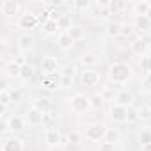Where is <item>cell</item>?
<instances>
[{
    "label": "cell",
    "instance_id": "33",
    "mask_svg": "<svg viewBox=\"0 0 151 151\" xmlns=\"http://www.w3.org/2000/svg\"><path fill=\"white\" fill-rule=\"evenodd\" d=\"M66 140L69 142V144H80V140H82V133H78V132H69L68 133V137H66Z\"/></svg>",
    "mask_w": 151,
    "mask_h": 151
},
{
    "label": "cell",
    "instance_id": "26",
    "mask_svg": "<svg viewBox=\"0 0 151 151\" xmlns=\"http://www.w3.org/2000/svg\"><path fill=\"white\" fill-rule=\"evenodd\" d=\"M71 7L75 11H80V13H86L93 7V2L91 0H75V2H71Z\"/></svg>",
    "mask_w": 151,
    "mask_h": 151
},
{
    "label": "cell",
    "instance_id": "3",
    "mask_svg": "<svg viewBox=\"0 0 151 151\" xmlns=\"http://www.w3.org/2000/svg\"><path fill=\"white\" fill-rule=\"evenodd\" d=\"M107 124L105 123H93L86 128V140L89 142H100V140H105V135H107Z\"/></svg>",
    "mask_w": 151,
    "mask_h": 151
},
{
    "label": "cell",
    "instance_id": "38",
    "mask_svg": "<svg viewBox=\"0 0 151 151\" xmlns=\"http://www.w3.org/2000/svg\"><path fill=\"white\" fill-rule=\"evenodd\" d=\"M75 71H77V66H75V64H68L62 69V77H73Z\"/></svg>",
    "mask_w": 151,
    "mask_h": 151
},
{
    "label": "cell",
    "instance_id": "35",
    "mask_svg": "<svg viewBox=\"0 0 151 151\" xmlns=\"http://www.w3.org/2000/svg\"><path fill=\"white\" fill-rule=\"evenodd\" d=\"M140 119V112L135 109V107H130L128 109V123H135Z\"/></svg>",
    "mask_w": 151,
    "mask_h": 151
},
{
    "label": "cell",
    "instance_id": "9",
    "mask_svg": "<svg viewBox=\"0 0 151 151\" xmlns=\"http://www.w3.org/2000/svg\"><path fill=\"white\" fill-rule=\"evenodd\" d=\"M2 151H25V144L20 137H6L2 140Z\"/></svg>",
    "mask_w": 151,
    "mask_h": 151
},
{
    "label": "cell",
    "instance_id": "40",
    "mask_svg": "<svg viewBox=\"0 0 151 151\" xmlns=\"http://www.w3.org/2000/svg\"><path fill=\"white\" fill-rule=\"evenodd\" d=\"M133 23H123V36L124 37H128V36H132L133 34Z\"/></svg>",
    "mask_w": 151,
    "mask_h": 151
},
{
    "label": "cell",
    "instance_id": "23",
    "mask_svg": "<svg viewBox=\"0 0 151 151\" xmlns=\"http://www.w3.org/2000/svg\"><path fill=\"white\" fill-rule=\"evenodd\" d=\"M57 25H59V32H69V30L73 29L71 16H69V14H60L59 20H57Z\"/></svg>",
    "mask_w": 151,
    "mask_h": 151
},
{
    "label": "cell",
    "instance_id": "37",
    "mask_svg": "<svg viewBox=\"0 0 151 151\" xmlns=\"http://www.w3.org/2000/svg\"><path fill=\"white\" fill-rule=\"evenodd\" d=\"M139 142L140 144H149L151 142V132L149 130H142L139 133Z\"/></svg>",
    "mask_w": 151,
    "mask_h": 151
},
{
    "label": "cell",
    "instance_id": "30",
    "mask_svg": "<svg viewBox=\"0 0 151 151\" xmlns=\"http://www.w3.org/2000/svg\"><path fill=\"white\" fill-rule=\"evenodd\" d=\"M105 140L107 142H112V144H117L121 140V133L117 128H109L107 130V135H105Z\"/></svg>",
    "mask_w": 151,
    "mask_h": 151
},
{
    "label": "cell",
    "instance_id": "36",
    "mask_svg": "<svg viewBox=\"0 0 151 151\" xmlns=\"http://www.w3.org/2000/svg\"><path fill=\"white\" fill-rule=\"evenodd\" d=\"M91 105H93V109H96V110H100V109H101V105H103V98L100 96V93L91 96Z\"/></svg>",
    "mask_w": 151,
    "mask_h": 151
},
{
    "label": "cell",
    "instance_id": "43",
    "mask_svg": "<svg viewBox=\"0 0 151 151\" xmlns=\"http://www.w3.org/2000/svg\"><path fill=\"white\" fill-rule=\"evenodd\" d=\"M11 96H13V100L16 101V100L20 98V93H18V91H11Z\"/></svg>",
    "mask_w": 151,
    "mask_h": 151
},
{
    "label": "cell",
    "instance_id": "17",
    "mask_svg": "<svg viewBox=\"0 0 151 151\" xmlns=\"http://www.w3.org/2000/svg\"><path fill=\"white\" fill-rule=\"evenodd\" d=\"M43 117H45V114H41L34 107H30L27 110V114H25V119H27V124L29 126H41L43 124Z\"/></svg>",
    "mask_w": 151,
    "mask_h": 151
},
{
    "label": "cell",
    "instance_id": "48",
    "mask_svg": "<svg viewBox=\"0 0 151 151\" xmlns=\"http://www.w3.org/2000/svg\"><path fill=\"white\" fill-rule=\"evenodd\" d=\"M146 16H147V18H149V20H151V11H149V13H147V14H146Z\"/></svg>",
    "mask_w": 151,
    "mask_h": 151
},
{
    "label": "cell",
    "instance_id": "13",
    "mask_svg": "<svg viewBox=\"0 0 151 151\" xmlns=\"http://www.w3.org/2000/svg\"><path fill=\"white\" fill-rule=\"evenodd\" d=\"M34 45H36V39H34V36H30V34H22V36H18V39H16V46H18V50L23 52V53L32 52Z\"/></svg>",
    "mask_w": 151,
    "mask_h": 151
},
{
    "label": "cell",
    "instance_id": "1",
    "mask_svg": "<svg viewBox=\"0 0 151 151\" xmlns=\"http://www.w3.org/2000/svg\"><path fill=\"white\" fill-rule=\"evenodd\" d=\"M107 77H109V80L112 84L124 86L133 78V68H132V64H128L124 60H116V62H112L109 66Z\"/></svg>",
    "mask_w": 151,
    "mask_h": 151
},
{
    "label": "cell",
    "instance_id": "14",
    "mask_svg": "<svg viewBox=\"0 0 151 151\" xmlns=\"http://www.w3.org/2000/svg\"><path fill=\"white\" fill-rule=\"evenodd\" d=\"M45 142L50 146V147H55V146H60V142H62V135H60V132L57 130V128H46L45 130Z\"/></svg>",
    "mask_w": 151,
    "mask_h": 151
},
{
    "label": "cell",
    "instance_id": "41",
    "mask_svg": "<svg viewBox=\"0 0 151 151\" xmlns=\"http://www.w3.org/2000/svg\"><path fill=\"white\" fill-rule=\"evenodd\" d=\"M60 86L62 87H71V77H60Z\"/></svg>",
    "mask_w": 151,
    "mask_h": 151
},
{
    "label": "cell",
    "instance_id": "28",
    "mask_svg": "<svg viewBox=\"0 0 151 151\" xmlns=\"http://www.w3.org/2000/svg\"><path fill=\"white\" fill-rule=\"evenodd\" d=\"M13 101H14V100H13V96H11V91H9L7 87L2 89V93H0V105H2V109H9Z\"/></svg>",
    "mask_w": 151,
    "mask_h": 151
},
{
    "label": "cell",
    "instance_id": "19",
    "mask_svg": "<svg viewBox=\"0 0 151 151\" xmlns=\"http://www.w3.org/2000/svg\"><path fill=\"white\" fill-rule=\"evenodd\" d=\"M133 29L139 32H147V30H151V20L147 16H135L133 18Z\"/></svg>",
    "mask_w": 151,
    "mask_h": 151
},
{
    "label": "cell",
    "instance_id": "27",
    "mask_svg": "<svg viewBox=\"0 0 151 151\" xmlns=\"http://www.w3.org/2000/svg\"><path fill=\"white\" fill-rule=\"evenodd\" d=\"M126 9V2L124 0H110V4H109V13L112 14H117L121 11Z\"/></svg>",
    "mask_w": 151,
    "mask_h": 151
},
{
    "label": "cell",
    "instance_id": "4",
    "mask_svg": "<svg viewBox=\"0 0 151 151\" xmlns=\"http://www.w3.org/2000/svg\"><path fill=\"white\" fill-rule=\"evenodd\" d=\"M16 25H18V29L27 30V34H29L30 30L37 29L41 23H39V16H37V14H34L32 11H25V13H22V14L18 16Z\"/></svg>",
    "mask_w": 151,
    "mask_h": 151
},
{
    "label": "cell",
    "instance_id": "18",
    "mask_svg": "<svg viewBox=\"0 0 151 151\" xmlns=\"http://www.w3.org/2000/svg\"><path fill=\"white\" fill-rule=\"evenodd\" d=\"M32 107H34V109H37L41 114H50L53 105H52V100H50V98L43 96V98H36V100L32 101Z\"/></svg>",
    "mask_w": 151,
    "mask_h": 151
},
{
    "label": "cell",
    "instance_id": "6",
    "mask_svg": "<svg viewBox=\"0 0 151 151\" xmlns=\"http://www.w3.org/2000/svg\"><path fill=\"white\" fill-rule=\"evenodd\" d=\"M20 11H22V4L16 2V0H4L0 2V13H2L6 18H11V16H20Z\"/></svg>",
    "mask_w": 151,
    "mask_h": 151
},
{
    "label": "cell",
    "instance_id": "47",
    "mask_svg": "<svg viewBox=\"0 0 151 151\" xmlns=\"http://www.w3.org/2000/svg\"><path fill=\"white\" fill-rule=\"evenodd\" d=\"M147 110H149V114H151V98L147 100Z\"/></svg>",
    "mask_w": 151,
    "mask_h": 151
},
{
    "label": "cell",
    "instance_id": "31",
    "mask_svg": "<svg viewBox=\"0 0 151 151\" xmlns=\"http://www.w3.org/2000/svg\"><path fill=\"white\" fill-rule=\"evenodd\" d=\"M139 66H140V69H142L146 75H149V73H151V53H147V55L140 57Z\"/></svg>",
    "mask_w": 151,
    "mask_h": 151
},
{
    "label": "cell",
    "instance_id": "45",
    "mask_svg": "<svg viewBox=\"0 0 151 151\" xmlns=\"http://www.w3.org/2000/svg\"><path fill=\"white\" fill-rule=\"evenodd\" d=\"M146 84H147V86H151V73H149V75H146Z\"/></svg>",
    "mask_w": 151,
    "mask_h": 151
},
{
    "label": "cell",
    "instance_id": "34",
    "mask_svg": "<svg viewBox=\"0 0 151 151\" xmlns=\"http://www.w3.org/2000/svg\"><path fill=\"white\" fill-rule=\"evenodd\" d=\"M100 96H101L103 100H114V98H116V93H114L112 87H103V89L100 91Z\"/></svg>",
    "mask_w": 151,
    "mask_h": 151
},
{
    "label": "cell",
    "instance_id": "29",
    "mask_svg": "<svg viewBox=\"0 0 151 151\" xmlns=\"http://www.w3.org/2000/svg\"><path fill=\"white\" fill-rule=\"evenodd\" d=\"M68 34H69V37H71L73 41H82V39L86 37V30H84L80 25H73V29H71Z\"/></svg>",
    "mask_w": 151,
    "mask_h": 151
},
{
    "label": "cell",
    "instance_id": "16",
    "mask_svg": "<svg viewBox=\"0 0 151 151\" xmlns=\"http://www.w3.org/2000/svg\"><path fill=\"white\" fill-rule=\"evenodd\" d=\"M149 11H151V2H149V0H137V2L132 4L133 18L135 16H146Z\"/></svg>",
    "mask_w": 151,
    "mask_h": 151
},
{
    "label": "cell",
    "instance_id": "7",
    "mask_svg": "<svg viewBox=\"0 0 151 151\" xmlns=\"http://www.w3.org/2000/svg\"><path fill=\"white\" fill-rule=\"evenodd\" d=\"M39 68H41V73H43V75H53V73H57V69H59V62H57L55 57L45 55V57L39 60Z\"/></svg>",
    "mask_w": 151,
    "mask_h": 151
},
{
    "label": "cell",
    "instance_id": "12",
    "mask_svg": "<svg viewBox=\"0 0 151 151\" xmlns=\"http://www.w3.org/2000/svg\"><path fill=\"white\" fill-rule=\"evenodd\" d=\"M27 128V119L23 116H11L7 119V130L13 132V133H18V132H23Z\"/></svg>",
    "mask_w": 151,
    "mask_h": 151
},
{
    "label": "cell",
    "instance_id": "25",
    "mask_svg": "<svg viewBox=\"0 0 151 151\" xmlns=\"http://www.w3.org/2000/svg\"><path fill=\"white\" fill-rule=\"evenodd\" d=\"M41 30H43V34H46V36H53V34H57L59 32V25H57V20H48L46 23H43L41 25ZM60 34V32H59Z\"/></svg>",
    "mask_w": 151,
    "mask_h": 151
},
{
    "label": "cell",
    "instance_id": "20",
    "mask_svg": "<svg viewBox=\"0 0 151 151\" xmlns=\"http://www.w3.org/2000/svg\"><path fill=\"white\" fill-rule=\"evenodd\" d=\"M34 77H36V69H34V66L29 62V64H25L22 69H20V78L25 82V84H29V82H32L34 80Z\"/></svg>",
    "mask_w": 151,
    "mask_h": 151
},
{
    "label": "cell",
    "instance_id": "39",
    "mask_svg": "<svg viewBox=\"0 0 151 151\" xmlns=\"http://www.w3.org/2000/svg\"><path fill=\"white\" fill-rule=\"evenodd\" d=\"M100 151H116V144L107 142V140H101L100 142Z\"/></svg>",
    "mask_w": 151,
    "mask_h": 151
},
{
    "label": "cell",
    "instance_id": "15",
    "mask_svg": "<svg viewBox=\"0 0 151 151\" xmlns=\"http://www.w3.org/2000/svg\"><path fill=\"white\" fill-rule=\"evenodd\" d=\"M133 100L135 98H133V94L130 91H117L116 93V98H114V103L130 109V107H133Z\"/></svg>",
    "mask_w": 151,
    "mask_h": 151
},
{
    "label": "cell",
    "instance_id": "11",
    "mask_svg": "<svg viewBox=\"0 0 151 151\" xmlns=\"http://www.w3.org/2000/svg\"><path fill=\"white\" fill-rule=\"evenodd\" d=\"M39 82L45 89H50V91H55L59 86H60V75L59 73H53V75H43L39 77Z\"/></svg>",
    "mask_w": 151,
    "mask_h": 151
},
{
    "label": "cell",
    "instance_id": "2",
    "mask_svg": "<svg viewBox=\"0 0 151 151\" xmlns=\"http://www.w3.org/2000/svg\"><path fill=\"white\" fill-rule=\"evenodd\" d=\"M68 105H69V109H71L73 114H86V112H89V110L93 109V105H91V96H86V94H82V93L73 94V96L69 98Z\"/></svg>",
    "mask_w": 151,
    "mask_h": 151
},
{
    "label": "cell",
    "instance_id": "32",
    "mask_svg": "<svg viewBox=\"0 0 151 151\" xmlns=\"http://www.w3.org/2000/svg\"><path fill=\"white\" fill-rule=\"evenodd\" d=\"M20 69H22V68H20V66H16L14 62H11V64L4 66V71L9 75V77H14V78H16V77L20 78Z\"/></svg>",
    "mask_w": 151,
    "mask_h": 151
},
{
    "label": "cell",
    "instance_id": "44",
    "mask_svg": "<svg viewBox=\"0 0 151 151\" xmlns=\"http://www.w3.org/2000/svg\"><path fill=\"white\" fill-rule=\"evenodd\" d=\"M142 151H151V142L149 144H142Z\"/></svg>",
    "mask_w": 151,
    "mask_h": 151
},
{
    "label": "cell",
    "instance_id": "10",
    "mask_svg": "<svg viewBox=\"0 0 151 151\" xmlns=\"http://www.w3.org/2000/svg\"><path fill=\"white\" fill-rule=\"evenodd\" d=\"M110 119L114 121V123H119V124H123V123H128V109L126 107H121V105H112L110 107Z\"/></svg>",
    "mask_w": 151,
    "mask_h": 151
},
{
    "label": "cell",
    "instance_id": "24",
    "mask_svg": "<svg viewBox=\"0 0 151 151\" xmlns=\"http://www.w3.org/2000/svg\"><path fill=\"white\" fill-rule=\"evenodd\" d=\"M98 62H100V59H98L96 53H84V55L80 57V64L84 66V69H86V68H94Z\"/></svg>",
    "mask_w": 151,
    "mask_h": 151
},
{
    "label": "cell",
    "instance_id": "5",
    "mask_svg": "<svg viewBox=\"0 0 151 151\" xmlns=\"http://www.w3.org/2000/svg\"><path fill=\"white\" fill-rule=\"evenodd\" d=\"M80 84L84 87H96L100 84V73L94 68H86L80 71Z\"/></svg>",
    "mask_w": 151,
    "mask_h": 151
},
{
    "label": "cell",
    "instance_id": "21",
    "mask_svg": "<svg viewBox=\"0 0 151 151\" xmlns=\"http://www.w3.org/2000/svg\"><path fill=\"white\" fill-rule=\"evenodd\" d=\"M107 36L109 37H119V36H123V23L116 22V20L109 22V25H107Z\"/></svg>",
    "mask_w": 151,
    "mask_h": 151
},
{
    "label": "cell",
    "instance_id": "22",
    "mask_svg": "<svg viewBox=\"0 0 151 151\" xmlns=\"http://www.w3.org/2000/svg\"><path fill=\"white\" fill-rule=\"evenodd\" d=\"M73 43H75V41L69 37L68 32H60V34L57 36V46H59L60 50H64V52H66V50H71Z\"/></svg>",
    "mask_w": 151,
    "mask_h": 151
},
{
    "label": "cell",
    "instance_id": "42",
    "mask_svg": "<svg viewBox=\"0 0 151 151\" xmlns=\"http://www.w3.org/2000/svg\"><path fill=\"white\" fill-rule=\"evenodd\" d=\"M53 121V117L50 116V114H45V117H43V124H50Z\"/></svg>",
    "mask_w": 151,
    "mask_h": 151
},
{
    "label": "cell",
    "instance_id": "8",
    "mask_svg": "<svg viewBox=\"0 0 151 151\" xmlns=\"http://www.w3.org/2000/svg\"><path fill=\"white\" fill-rule=\"evenodd\" d=\"M130 50H132V53H135V55H139V57H144V55H147V52H149V41L144 39V37H135V39L130 43Z\"/></svg>",
    "mask_w": 151,
    "mask_h": 151
},
{
    "label": "cell",
    "instance_id": "46",
    "mask_svg": "<svg viewBox=\"0 0 151 151\" xmlns=\"http://www.w3.org/2000/svg\"><path fill=\"white\" fill-rule=\"evenodd\" d=\"M50 151H62V147L60 146H55V147H50Z\"/></svg>",
    "mask_w": 151,
    "mask_h": 151
}]
</instances>
